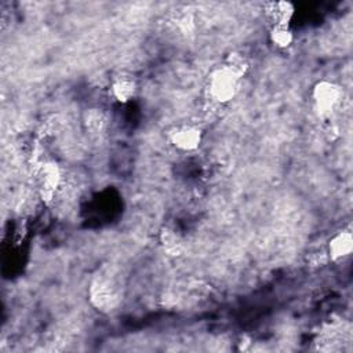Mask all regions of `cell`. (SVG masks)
Returning a JSON list of instances; mask_svg holds the SVG:
<instances>
[{"label": "cell", "instance_id": "obj_1", "mask_svg": "<svg viewBox=\"0 0 353 353\" xmlns=\"http://www.w3.org/2000/svg\"><path fill=\"white\" fill-rule=\"evenodd\" d=\"M240 77L228 66L221 65L210 74V94L216 102L225 103L234 98Z\"/></svg>", "mask_w": 353, "mask_h": 353}, {"label": "cell", "instance_id": "obj_2", "mask_svg": "<svg viewBox=\"0 0 353 353\" xmlns=\"http://www.w3.org/2000/svg\"><path fill=\"white\" fill-rule=\"evenodd\" d=\"M312 98L319 116H328L339 102L341 88L334 81L320 80L313 85Z\"/></svg>", "mask_w": 353, "mask_h": 353}, {"label": "cell", "instance_id": "obj_3", "mask_svg": "<svg viewBox=\"0 0 353 353\" xmlns=\"http://www.w3.org/2000/svg\"><path fill=\"white\" fill-rule=\"evenodd\" d=\"M203 139V132L199 127L190 125V124H183L175 127L170 132V141L171 143L183 152H192L196 150Z\"/></svg>", "mask_w": 353, "mask_h": 353}, {"label": "cell", "instance_id": "obj_4", "mask_svg": "<svg viewBox=\"0 0 353 353\" xmlns=\"http://www.w3.org/2000/svg\"><path fill=\"white\" fill-rule=\"evenodd\" d=\"M91 301L101 310H112L117 302V294L113 281L109 279H98L91 287Z\"/></svg>", "mask_w": 353, "mask_h": 353}, {"label": "cell", "instance_id": "obj_5", "mask_svg": "<svg viewBox=\"0 0 353 353\" xmlns=\"http://www.w3.org/2000/svg\"><path fill=\"white\" fill-rule=\"evenodd\" d=\"M353 250V236L347 230H341L328 241V255L331 261H341L350 255Z\"/></svg>", "mask_w": 353, "mask_h": 353}, {"label": "cell", "instance_id": "obj_6", "mask_svg": "<svg viewBox=\"0 0 353 353\" xmlns=\"http://www.w3.org/2000/svg\"><path fill=\"white\" fill-rule=\"evenodd\" d=\"M39 179L41 183V192L43 196L51 197L55 189L61 183V170L57 163L54 161H47L40 167L39 171Z\"/></svg>", "mask_w": 353, "mask_h": 353}, {"label": "cell", "instance_id": "obj_7", "mask_svg": "<svg viewBox=\"0 0 353 353\" xmlns=\"http://www.w3.org/2000/svg\"><path fill=\"white\" fill-rule=\"evenodd\" d=\"M137 90H138V84H137L135 79L130 74L116 76L110 85V91H112V95L114 97V99H117L119 102H123V103L132 99L137 94Z\"/></svg>", "mask_w": 353, "mask_h": 353}, {"label": "cell", "instance_id": "obj_8", "mask_svg": "<svg viewBox=\"0 0 353 353\" xmlns=\"http://www.w3.org/2000/svg\"><path fill=\"white\" fill-rule=\"evenodd\" d=\"M295 6L290 1H276L268 4V14L273 21V25L290 26V21L294 17Z\"/></svg>", "mask_w": 353, "mask_h": 353}, {"label": "cell", "instance_id": "obj_9", "mask_svg": "<svg viewBox=\"0 0 353 353\" xmlns=\"http://www.w3.org/2000/svg\"><path fill=\"white\" fill-rule=\"evenodd\" d=\"M269 39L277 48H288L294 43V33L290 26L273 25L269 32Z\"/></svg>", "mask_w": 353, "mask_h": 353}, {"label": "cell", "instance_id": "obj_10", "mask_svg": "<svg viewBox=\"0 0 353 353\" xmlns=\"http://www.w3.org/2000/svg\"><path fill=\"white\" fill-rule=\"evenodd\" d=\"M161 244L164 245V250L171 255H179L182 251V243L174 230L165 229L161 233Z\"/></svg>", "mask_w": 353, "mask_h": 353}, {"label": "cell", "instance_id": "obj_11", "mask_svg": "<svg viewBox=\"0 0 353 353\" xmlns=\"http://www.w3.org/2000/svg\"><path fill=\"white\" fill-rule=\"evenodd\" d=\"M223 65L228 66L230 70H233L240 79L245 74V72L248 69V63H247L245 58L243 55H240V54H236V52H230L226 57Z\"/></svg>", "mask_w": 353, "mask_h": 353}]
</instances>
